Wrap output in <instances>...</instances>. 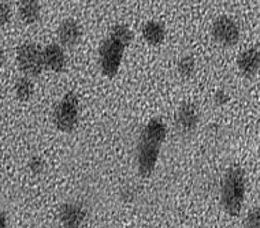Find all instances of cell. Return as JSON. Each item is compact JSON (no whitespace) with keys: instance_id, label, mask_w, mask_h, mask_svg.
Returning a JSON list of instances; mask_svg holds the SVG:
<instances>
[{"instance_id":"cell-14","label":"cell","mask_w":260,"mask_h":228,"mask_svg":"<svg viewBox=\"0 0 260 228\" xmlns=\"http://www.w3.org/2000/svg\"><path fill=\"white\" fill-rule=\"evenodd\" d=\"M14 90H15V94L21 101H29V100L33 97V93H35V85L30 81V78L27 77H21L15 82V86H14Z\"/></svg>"},{"instance_id":"cell-15","label":"cell","mask_w":260,"mask_h":228,"mask_svg":"<svg viewBox=\"0 0 260 228\" xmlns=\"http://www.w3.org/2000/svg\"><path fill=\"white\" fill-rule=\"evenodd\" d=\"M108 37H111V39H114L118 43H121L122 45H125L126 48L133 41V33H132V30L126 25H122V23L112 26L110 31H108Z\"/></svg>"},{"instance_id":"cell-18","label":"cell","mask_w":260,"mask_h":228,"mask_svg":"<svg viewBox=\"0 0 260 228\" xmlns=\"http://www.w3.org/2000/svg\"><path fill=\"white\" fill-rule=\"evenodd\" d=\"M45 163L40 156H33L29 160V168L33 174H41L44 171Z\"/></svg>"},{"instance_id":"cell-7","label":"cell","mask_w":260,"mask_h":228,"mask_svg":"<svg viewBox=\"0 0 260 228\" xmlns=\"http://www.w3.org/2000/svg\"><path fill=\"white\" fill-rule=\"evenodd\" d=\"M200 113L199 108L192 103H184L177 111L175 123L182 134H190L198 127Z\"/></svg>"},{"instance_id":"cell-4","label":"cell","mask_w":260,"mask_h":228,"mask_svg":"<svg viewBox=\"0 0 260 228\" xmlns=\"http://www.w3.org/2000/svg\"><path fill=\"white\" fill-rule=\"evenodd\" d=\"M126 47L111 37L104 39L99 47V64L102 74L107 78H114L119 71L122 58Z\"/></svg>"},{"instance_id":"cell-12","label":"cell","mask_w":260,"mask_h":228,"mask_svg":"<svg viewBox=\"0 0 260 228\" xmlns=\"http://www.w3.org/2000/svg\"><path fill=\"white\" fill-rule=\"evenodd\" d=\"M143 37L148 44L157 47L166 39V27L157 21H149L144 25Z\"/></svg>"},{"instance_id":"cell-6","label":"cell","mask_w":260,"mask_h":228,"mask_svg":"<svg viewBox=\"0 0 260 228\" xmlns=\"http://www.w3.org/2000/svg\"><path fill=\"white\" fill-rule=\"evenodd\" d=\"M212 37L224 47H233L240 40V30L233 19L222 15L212 23Z\"/></svg>"},{"instance_id":"cell-11","label":"cell","mask_w":260,"mask_h":228,"mask_svg":"<svg viewBox=\"0 0 260 228\" xmlns=\"http://www.w3.org/2000/svg\"><path fill=\"white\" fill-rule=\"evenodd\" d=\"M81 36H82V30H81L80 23L77 22L76 19L66 18L59 25L58 37L63 45L74 47L80 41Z\"/></svg>"},{"instance_id":"cell-9","label":"cell","mask_w":260,"mask_h":228,"mask_svg":"<svg viewBox=\"0 0 260 228\" xmlns=\"http://www.w3.org/2000/svg\"><path fill=\"white\" fill-rule=\"evenodd\" d=\"M43 60H44V67L54 72H62L66 68V55L60 45L48 44L45 45L43 50Z\"/></svg>"},{"instance_id":"cell-5","label":"cell","mask_w":260,"mask_h":228,"mask_svg":"<svg viewBox=\"0 0 260 228\" xmlns=\"http://www.w3.org/2000/svg\"><path fill=\"white\" fill-rule=\"evenodd\" d=\"M17 62L19 70L27 77H39L44 68L43 50L35 43H23L17 50Z\"/></svg>"},{"instance_id":"cell-3","label":"cell","mask_w":260,"mask_h":228,"mask_svg":"<svg viewBox=\"0 0 260 228\" xmlns=\"http://www.w3.org/2000/svg\"><path fill=\"white\" fill-rule=\"evenodd\" d=\"M80 117V100L74 92L63 96L58 107L55 108L54 122L56 129L62 133H72L76 129Z\"/></svg>"},{"instance_id":"cell-10","label":"cell","mask_w":260,"mask_h":228,"mask_svg":"<svg viewBox=\"0 0 260 228\" xmlns=\"http://www.w3.org/2000/svg\"><path fill=\"white\" fill-rule=\"evenodd\" d=\"M237 67L241 71L242 75L253 78L257 74L260 67L259 48L253 47V48H249V50L240 54L237 59Z\"/></svg>"},{"instance_id":"cell-1","label":"cell","mask_w":260,"mask_h":228,"mask_svg":"<svg viewBox=\"0 0 260 228\" xmlns=\"http://www.w3.org/2000/svg\"><path fill=\"white\" fill-rule=\"evenodd\" d=\"M167 135V126L160 118H153L144 127L137 142V168L141 176L149 178L156 168L161 145Z\"/></svg>"},{"instance_id":"cell-22","label":"cell","mask_w":260,"mask_h":228,"mask_svg":"<svg viewBox=\"0 0 260 228\" xmlns=\"http://www.w3.org/2000/svg\"><path fill=\"white\" fill-rule=\"evenodd\" d=\"M5 62H6V55H5V52H3V51L0 50V67H2L3 64H5Z\"/></svg>"},{"instance_id":"cell-21","label":"cell","mask_w":260,"mask_h":228,"mask_svg":"<svg viewBox=\"0 0 260 228\" xmlns=\"http://www.w3.org/2000/svg\"><path fill=\"white\" fill-rule=\"evenodd\" d=\"M7 227V217L3 212H0V228Z\"/></svg>"},{"instance_id":"cell-20","label":"cell","mask_w":260,"mask_h":228,"mask_svg":"<svg viewBox=\"0 0 260 228\" xmlns=\"http://www.w3.org/2000/svg\"><path fill=\"white\" fill-rule=\"evenodd\" d=\"M229 100H230V96L226 93L223 89L218 90V92L215 93V96H214V104H215V105H218V107H222V105H224V104L228 103Z\"/></svg>"},{"instance_id":"cell-19","label":"cell","mask_w":260,"mask_h":228,"mask_svg":"<svg viewBox=\"0 0 260 228\" xmlns=\"http://www.w3.org/2000/svg\"><path fill=\"white\" fill-rule=\"evenodd\" d=\"M11 18V9L6 3H0V26H5Z\"/></svg>"},{"instance_id":"cell-8","label":"cell","mask_w":260,"mask_h":228,"mask_svg":"<svg viewBox=\"0 0 260 228\" xmlns=\"http://www.w3.org/2000/svg\"><path fill=\"white\" fill-rule=\"evenodd\" d=\"M59 219L63 227H80L86 219L85 206L78 202H66L59 209Z\"/></svg>"},{"instance_id":"cell-13","label":"cell","mask_w":260,"mask_h":228,"mask_svg":"<svg viewBox=\"0 0 260 228\" xmlns=\"http://www.w3.org/2000/svg\"><path fill=\"white\" fill-rule=\"evenodd\" d=\"M19 18L27 25H33L40 19V3L39 0H21Z\"/></svg>"},{"instance_id":"cell-17","label":"cell","mask_w":260,"mask_h":228,"mask_svg":"<svg viewBox=\"0 0 260 228\" xmlns=\"http://www.w3.org/2000/svg\"><path fill=\"white\" fill-rule=\"evenodd\" d=\"M245 227L248 228H260V209L256 206L252 210H249L247 219H245Z\"/></svg>"},{"instance_id":"cell-2","label":"cell","mask_w":260,"mask_h":228,"mask_svg":"<svg viewBox=\"0 0 260 228\" xmlns=\"http://www.w3.org/2000/svg\"><path fill=\"white\" fill-rule=\"evenodd\" d=\"M245 198V171L233 166L226 171L220 186V202L229 216L240 215Z\"/></svg>"},{"instance_id":"cell-16","label":"cell","mask_w":260,"mask_h":228,"mask_svg":"<svg viewBox=\"0 0 260 228\" xmlns=\"http://www.w3.org/2000/svg\"><path fill=\"white\" fill-rule=\"evenodd\" d=\"M177 70L181 74V77L184 78H190V77L194 74V70H196V60L193 58L192 55H185L178 60V64H177Z\"/></svg>"}]
</instances>
